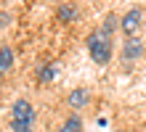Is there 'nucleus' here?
<instances>
[{"label": "nucleus", "mask_w": 146, "mask_h": 132, "mask_svg": "<svg viewBox=\"0 0 146 132\" xmlns=\"http://www.w3.org/2000/svg\"><path fill=\"white\" fill-rule=\"evenodd\" d=\"M88 50H90V58L96 61V64H101V66L109 64V58H111V37H109V29H106V26L90 32Z\"/></svg>", "instance_id": "obj_1"}, {"label": "nucleus", "mask_w": 146, "mask_h": 132, "mask_svg": "<svg viewBox=\"0 0 146 132\" xmlns=\"http://www.w3.org/2000/svg\"><path fill=\"white\" fill-rule=\"evenodd\" d=\"M32 121H35V111H32L29 100H16L13 103V116H11V129L13 132H29Z\"/></svg>", "instance_id": "obj_2"}, {"label": "nucleus", "mask_w": 146, "mask_h": 132, "mask_svg": "<svg viewBox=\"0 0 146 132\" xmlns=\"http://www.w3.org/2000/svg\"><path fill=\"white\" fill-rule=\"evenodd\" d=\"M141 19H143V11H141V8L127 11L125 19H122V32L125 34H135V32H138V26H141Z\"/></svg>", "instance_id": "obj_3"}, {"label": "nucleus", "mask_w": 146, "mask_h": 132, "mask_svg": "<svg viewBox=\"0 0 146 132\" xmlns=\"http://www.w3.org/2000/svg\"><path fill=\"white\" fill-rule=\"evenodd\" d=\"M13 64V50L11 48H0V74H5Z\"/></svg>", "instance_id": "obj_4"}, {"label": "nucleus", "mask_w": 146, "mask_h": 132, "mask_svg": "<svg viewBox=\"0 0 146 132\" xmlns=\"http://www.w3.org/2000/svg\"><path fill=\"white\" fill-rule=\"evenodd\" d=\"M138 56H141V42H138V40H130V42L125 45V50H122V58L130 61V58H138Z\"/></svg>", "instance_id": "obj_5"}, {"label": "nucleus", "mask_w": 146, "mask_h": 132, "mask_svg": "<svg viewBox=\"0 0 146 132\" xmlns=\"http://www.w3.org/2000/svg\"><path fill=\"white\" fill-rule=\"evenodd\" d=\"M80 129H82V121H80L77 114H72V116L64 121V127H61V132H80Z\"/></svg>", "instance_id": "obj_6"}, {"label": "nucleus", "mask_w": 146, "mask_h": 132, "mask_svg": "<svg viewBox=\"0 0 146 132\" xmlns=\"http://www.w3.org/2000/svg\"><path fill=\"white\" fill-rule=\"evenodd\" d=\"M85 103H88V93L85 90H74L69 95V106H74V108H80V106H85Z\"/></svg>", "instance_id": "obj_7"}, {"label": "nucleus", "mask_w": 146, "mask_h": 132, "mask_svg": "<svg viewBox=\"0 0 146 132\" xmlns=\"http://www.w3.org/2000/svg\"><path fill=\"white\" fill-rule=\"evenodd\" d=\"M53 74H56V64H50V66H45V69H42V74H40V82H48V79L53 77Z\"/></svg>", "instance_id": "obj_8"}, {"label": "nucleus", "mask_w": 146, "mask_h": 132, "mask_svg": "<svg viewBox=\"0 0 146 132\" xmlns=\"http://www.w3.org/2000/svg\"><path fill=\"white\" fill-rule=\"evenodd\" d=\"M61 16H64V19H72V16H74V13H72V8H69V5H66V8H61Z\"/></svg>", "instance_id": "obj_9"}]
</instances>
